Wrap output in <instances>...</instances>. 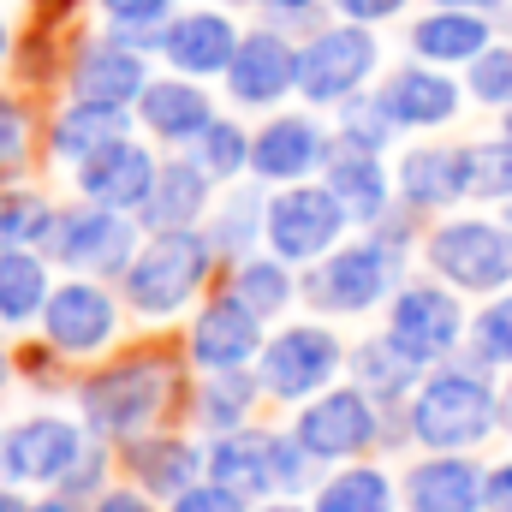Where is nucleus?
I'll return each mask as SVG.
<instances>
[{"instance_id":"nucleus-50","label":"nucleus","mask_w":512,"mask_h":512,"mask_svg":"<svg viewBox=\"0 0 512 512\" xmlns=\"http://www.w3.org/2000/svg\"><path fill=\"white\" fill-rule=\"evenodd\" d=\"M483 495H489V512H512V459L489 471V489Z\"/></svg>"},{"instance_id":"nucleus-55","label":"nucleus","mask_w":512,"mask_h":512,"mask_svg":"<svg viewBox=\"0 0 512 512\" xmlns=\"http://www.w3.org/2000/svg\"><path fill=\"white\" fill-rule=\"evenodd\" d=\"M262 512H304V507H292V501H274V507H262Z\"/></svg>"},{"instance_id":"nucleus-19","label":"nucleus","mask_w":512,"mask_h":512,"mask_svg":"<svg viewBox=\"0 0 512 512\" xmlns=\"http://www.w3.org/2000/svg\"><path fill=\"white\" fill-rule=\"evenodd\" d=\"M399 197H405V209H447L459 197H477V143L411 149L399 161Z\"/></svg>"},{"instance_id":"nucleus-4","label":"nucleus","mask_w":512,"mask_h":512,"mask_svg":"<svg viewBox=\"0 0 512 512\" xmlns=\"http://www.w3.org/2000/svg\"><path fill=\"white\" fill-rule=\"evenodd\" d=\"M167 387H173V376H167L161 358L114 364V370H102L96 382L84 387V423H90L102 441H137V435L161 417Z\"/></svg>"},{"instance_id":"nucleus-40","label":"nucleus","mask_w":512,"mask_h":512,"mask_svg":"<svg viewBox=\"0 0 512 512\" xmlns=\"http://www.w3.org/2000/svg\"><path fill=\"white\" fill-rule=\"evenodd\" d=\"M471 96L489 108H512V42H489L471 60Z\"/></svg>"},{"instance_id":"nucleus-13","label":"nucleus","mask_w":512,"mask_h":512,"mask_svg":"<svg viewBox=\"0 0 512 512\" xmlns=\"http://www.w3.org/2000/svg\"><path fill=\"white\" fill-rule=\"evenodd\" d=\"M191 358H197L203 376H215V370H251L256 358H262V310H251L239 292L209 298V310L191 328Z\"/></svg>"},{"instance_id":"nucleus-48","label":"nucleus","mask_w":512,"mask_h":512,"mask_svg":"<svg viewBox=\"0 0 512 512\" xmlns=\"http://www.w3.org/2000/svg\"><path fill=\"white\" fill-rule=\"evenodd\" d=\"M256 6H262V12H268V18H274V24H298V18H304V24H310V18H316V6H322V0H256Z\"/></svg>"},{"instance_id":"nucleus-58","label":"nucleus","mask_w":512,"mask_h":512,"mask_svg":"<svg viewBox=\"0 0 512 512\" xmlns=\"http://www.w3.org/2000/svg\"><path fill=\"white\" fill-rule=\"evenodd\" d=\"M0 477H6V435H0Z\"/></svg>"},{"instance_id":"nucleus-7","label":"nucleus","mask_w":512,"mask_h":512,"mask_svg":"<svg viewBox=\"0 0 512 512\" xmlns=\"http://www.w3.org/2000/svg\"><path fill=\"white\" fill-rule=\"evenodd\" d=\"M292 435L304 441V453H310V459L340 465V459L370 453V447L382 441V399H376V393H364L358 382L334 387V393H322V399L298 405Z\"/></svg>"},{"instance_id":"nucleus-34","label":"nucleus","mask_w":512,"mask_h":512,"mask_svg":"<svg viewBox=\"0 0 512 512\" xmlns=\"http://www.w3.org/2000/svg\"><path fill=\"white\" fill-rule=\"evenodd\" d=\"M352 376H358L364 393H376L382 405H393V399L411 387L417 364H411V358H399V346L382 334V340H370V346H358V352H352Z\"/></svg>"},{"instance_id":"nucleus-23","label":"nucleus","mask_w":512,"mask_h":512,"mask_svg":"<svg viewBox=\"0 0 512 512\" xmlns=\"http://www.w3.org/2000/svg\"><path fill=\"white\" fill-rule=\"evenodd\" d=\"M209 185H215V173H209L197 155H185V161H161L155 191H149V203L137 209V227H143V233L197 227V221L209 215Z\"/></svg>"},{"instance_id":"nucleus-56","label":"nucleus","mask_w":512,"mask_h":512,"mask_svg":"<svg viewBox=\"0 0 512 512\" xmlns=\"http://www.w3.org/2000/svg\"><path fill=\"white\" fill-rule=\"evenodd\" d=\"M6 42H12V36H6V18H0V60H6Z\"/></svg>"},{"instance_id":"nucleus-15","label":"nucleus","mask_w":512,"mask_h":512,"mask_svg":"<svg viewBox=\"0 0 512 512\" xmlns=\"http://www.w3.org/2000/svg\"><path fill=\"white\" fill-rule=\"evenodd\" d=\"M84 453V435L72 417H24L6 429V477L12 483H60Z\"/></svg>"},{"instance_id":"nucleus-29","label":"nucleus","mask_w":512,"mask_h":512,"mask_svg":"<svg viewBox=\"0 0 512 512\" xmlns=\"http://www.w3.org/2000/svg\"><path fill=\"white\" fill-rule=\"evenodd\" d=\"M48 262L30 251V245H0V322L24 328L30 316H42L48 304Z\"/></svg>"},{"instance_id":"nucleus-22","label":"nucleus","mask_w":512,"mask_h":512,"mask_svg":"<svg viewBox=\"0 0 512 512\" xmlns=\"http://www.w3.org/2000/svg\"><path fill=\"white\" fill-rule=\"evenodd\" d=\"M137 120L161 143H197L215 120V102L197 78H149V90L137 96Z\"/></svg>"},{"instance_id":"nucleus-57","label":"nucleus","mask_w":512,"mask_h":512,"mask_svg":"<svg viewBox=\"0 0 512 512\" xmlns=\"http://www.w3.org/2000/svg\"><path fill=\"white\" fill-rule=\"evenodd\" d=\"M6 376H12V364H6V352H0V387H6Z\"/></svg>"},{"instance_id":"nucleus-35","label":"nucleus","mask_w":512,"mask_h":512,"mask_svg":"<svg viewBox=\"0 0 512 512\" xmlns=\"http://www.w3.org/2000/svg\"><path fill=\"white\" fill-rule=\"evenodd\" d=\"M102 12H108V36H120L143 54V48H161L173 0H102Z\"/></svg>"},{"instance_id":"nucleus-31","label":"nucleus","mask_w":512,"mask_h":512,"mask_svg":"<svg viewBox=\"0 0 512 512\" xmlns=\"http://www.w3.org/2000/svg\"><path fill=\"white\" fill-rule=\"evenodd\" d=\"M256 382L251 370H215L203 393H197V423L209 429V435H233V429H245V417H251L256 405Z\"/></svg>"},{"instance_id":"nucleus-61","label":"nucleus","mask_w":512,"mask_h":512,"mask_svg":"<svg viewBox=\"0 0 512 512\" xmlns=\"http://www.w3.org/2000/svg\"><path fill=\"white\" fill-rule=\"evenodd\" d=\"M507 227H512V209H507Z\"/></svg>"},{"instance_id":"nucleus-1","label":"nucleus","mask_w":512,"mask_h":512,"mask_svg":"<svg viewBox=\"0 0 512 512\" xmlns=\"http://www.w3.org/2000/svg\"><path fill=\"white\" fill-rule=\"evenodd\" d=\"M495 423H501V399H495V387L483 376V364H471V358L465 364H441L405 405V429L429 453H465V447L489 441Z\"/></svg>"},{"instance_id":"nucleus-3","label":"nucleus","mask_w":512,"mask_h":512,"mask_svg":"<svg viewBox=\"0 0 512 512\" xmlns=\"http://www.w3.org/2000/svg\"><path fill=\"white\" fill-rule=\"evenodd\" d=\"M209 262L215 245L197 233V227H167V233H149V245L131 256L126 268V304L137 316H173L197 298V286L209 280Z\"/></svg>"},{"instance_id":"nucleus-10","label":"nucleus","mask_w":512,"mask_h":512,"mask_svg":"<svg viewBox=\"0 0 512 512\" xmlns=\"http://www.w3.org/2000/svg\"><path fill=\"white\" fill-rule=\"evenodd\" d=\"M48 251L66 268L126 274L131 256H137V221H126V209H108V203H78V209H66L54 221Z\"/></svg>"},{"instance_id":"nucleus-18","label":"nucleus","mask_w":512,"mask_h":512,"mask_svg":"<svg viewBox=\"0 0 512 512\" xmlns=\"http://www.w3.org/2000/svg\"><path fill=\"white\" fill-rule=\"evenodd\" d=\"M489 471L465 453H435L405 471V512H483Z\"/></svg>"},{"instance_id":"nucleus-42","label":"nucleus","mask_w":512,"mask_h":512,"mask_svg":"<svg viewBox=\"0 0 512 512\" xmlns=\"http://www.w3.org/2000/svg\"><path fill=\"white\" fill-rule=\"evenodd\" d=\"M477 197H501V203H512V137H501V143H477Z\"/></svg>"},{"instance_id":"nucleus-26","label":"nucleus","mask_w":512,"mask_h":512,"mask_svg":"<svg viewBox=\"0 0 512 512\" xmlns=\"http://www.w3.org/2000/svg\"><path fill=\"white\" fill-rule=\"evenodd\" d=\"M489 42H495L489 12H465V6H435L429 18L411 24V54L429 66H471Z\"/></svg>"},{"instance_id":"nucleus-33","label":"nucleus","mask_w":512,"mask_h":512,"mask_svg":"<svg viewBox=\"0 0 512 512\" xmlns=\"http://www.w3.org/2000/svg\"><path fill=\"white\" fill-rule=\"evenodd\" d=\"M316 512H393V483L376 465H352V471H340V477L322 483Z\"/></svg>"},{"instance_id":"nucleus-5","label":"nucleus","mask_w":512,"mask_h":512,"mask_svg":"<svg viewBox=\"0 0 512 512\" xmlns=\"http://www.w3.org/2000/svg\"><path fill=\"white\" fill-rule=\"evenodd\" d=\"M376 54H382V48H376L370 24L340 18V24L316 30V36L298 48V96L316 102V108H340V102H352V96L370 84Z\"/></svg>"},{"instance_id":"nucleus-38","label":"nucleus","mask_w":512,"mask_h":512,"mask_svg":"<svg viewBox=\"0 0 512 512\" xmlns=\"http://www.w3.org/2000/svg\"><path fill=\"white\" fill-rule=\"evenodd\" d=\"M191 149H197V161H203L215 179H233V173H245V167H251V131L233 126V120H221V114L209 120V131H203Z\"/></svg>"},{"instance_id":"nucleus-54","label":"nucleus","mask_w":512,"mask_h":512,"mask_svg":"<svg viewBox=\"0 0 512 512\" xmlns=\"http://www.w3.org/2000/svg\"><path fill=\"white\" fill-rule=\"evenodd\" d=\"M501 429H512V382H507V393H501Z\"/></svg>"},{"instance_id":"nucleus-30","label":"nucleus","mask_w":512,"mask_h":512,"mask_svg":"<svg viewBox=\"0 0 512 512\" xmlns=\"http://www.w3.org/2000/svg\"><path fill=\"white\" fill-rule=\"evenodd\" d=\"M131 471H137V483L149 489V495H185L203 471H209V453H197V447H185V441H137L131 447Z\"/></svg>"},{"instance_id":"nucleus-9","label":"nucleus","mask_w":512,"mask_h":512,"mask_svg":"<svg viewBox=\"0 0 512 512\" xmlns=\"http://www.w3.org/2000/svg\"><path fill=\"white\" fill-rule=\"evenodd\" d=\"M429 268L459 292H501L512 280L507 221H447L429 233Z\"/></svg>"},{"instance_id":"nucleus-12","label":"nucleus","mask_w":512,"mask_h":512,"mask_svg":"<svg viewBox=\"0 0 512 512\" xmlns=\"http://www.w3.org/2000/svg\"><path fill=\"white\" fill-rule=\"evenodd\" d=\"M42 328H48V346H54V352H66V358H96V352L114 340L120 310H114V298H108L96 280H66V286L48 292Z\"/></svg>"},{"instance_id":"nucleus-28","label":"nucleus","mask_w":512,"mask_h":512,"mask_svg":"<svg viewBox=\"0 0 512 512\" xmlns=\"http://www.w3.org/2000/svg\"><path fill=\"white\" fill-rule=\"evenodd\" d=\"M209 477L227 483V489H239L245 501H256V495H280V489H274L268 435H245V429L215 435V447H209Z\"/></svg>"},{"instance_id":"nucleus-17","label":"nucleus","mask_w":512,"mask_h":512,"mask_svg":"<svg viewBox=\"0 0 512 512\" xmlns=\"http://www.w3.org/2000/svg\"><path fill=\"white\" fill-rule=\"evenodd\" d=\"M155 155L143 149V143H108V149H96L90 161H78V191L90 197V203H108V209H143L149 203V191H155Z\"/></svg>"},{"instance_id":"nucleus-41","label":"nucleus","mask_w":512,"mask_h":512,"mask_svg":"<svg viewBox=\"0 0 512 512\" xmlns=\"http://www.w3.org/2000/svg\"><path fill=\"white\" fill-rule=\"evenodd\" d=\"M268 459H274V489L280 495H304V483H310V453H304V441L286 429V435H268Z\"/></svg>"},{"instance_id":"nucleus-60","label":"nucleus","mask_w":512,"mask_h":512,"mask_svg":"<svg viewBox=\"0 0 512 512\" xmlns=\"http://www.w3.org/2000/svg\"><path fill=\"white\" fill-rule=\"evenodd\" d=\"M221 6H245V0H221Z\"/></svg>"},{"instance_id":"nucleus-49","label":"nucleus","mask_w":512,"mask_h":512,"mask_svg":"<svg viewBox=\"0 0 512 512\" xmlns=\"http://www.w3.org/2000/svg\"><path fill=\"white\" fill-rule=\"evenodd\" d=\"M90 512H155V507H149V501H143L137 489H102Z\"/></svg>"},{"instance_id":"nucleus-11","label":"nucleus","mask_w":512,"mask_h":512,"mask_svg":"<svg viewBox=\"0 0 512 512\" xmlns=\"http://www.w3.org/2000/svg\"><path fill=\"white\" fill-rule=\"evenodd\" d=\"M340 364H346L340 340L328 328H316V322H298V328H286V334H274L262 346L256 376H262V387L274 399H310V393H322V387L334 382Z\"/></svg>"},{"instance_id":"nucleus-14","label":"nucleus","mask_w":512,"mask_h":512,"mask_svg":"<svg viewBox=\"0 0 512 512\" xmlns=\"http://www.w3.org/2000/svg\"><path fill=\"white\" fill-rule=\"evenodd\" d=\"M227 90L239 108H274L280 96L298 90V48L280 36V24H262L239 42V54L227 66Z\"/></svg>"},{"instance_id":"nucleus-45","label":"nucleus","mask_w":512,"mask_h":512,"mask_svg":"<svg viewBox=\"0 0 512 512\" xmlns=\"http://www.w3.org/2000/svg\"><path fill=\"white\" fill-rule=\"evenodd\" d=\"M102 465H108V453H102V447H84L78 465L60 477V495H66V501H84V495L96 501V495H102Z\"/></svg>"},{"instance_id":"nucleus-46","label":"nucleus","mask_w":512,"mask_h":512,"mask_svg":"<svg viewBox=\"0 0 512 512\" xmlns=\"http://www.w3.org/2000/svg\"><path fill=\"white\" fill-rule=\"evenodd\" d=\"M18 155H24V114L0 96V173L18 167Z\"/></svg>"},{"instance_id":"nucleus-27","label":"nucleus","mask_w":512,"mask_h":512,"mask_svg":"<svg viewBox=\"0 0 512 512\" xmlns=\"http://www.w3.org/2000/svg\"><path fill=\"white\" fill-rule=\"evenodd\" d=\"M131 131V114L126 108H108V102H78L72 96V108L54 120V131H48V143H54V155L60 161H90L96 149H108V143H120Z\"/></svg>"},{"instance_id":"nucleus-53","label":"nucleus","mask_w":512,"mask_h":512,"mask_svg":"<svg viewBox=\"0 0 512 512\" xmlns=\"http://www.w3.org/2000/svg\"><path fill=\"white\" fill-rule=\"evenodd\" d=\"M30 512H78V501H66V495H54V501H36Z\"/></svg>"},{"instance_id":"nucleus-6","label":"nucleus","mask_w":512,"mask_h":512,"mask_svg":"<svg viewBox=\"0 0 512 512\" xmlns=\"http://www.w3.org/2000/svg\"><path fill=\"white\" fill-rule=\"evenodd\" d=\"M387 340L417 370H441L465 340V310H459V298L447 286H429V280L399 286L387 298Z\"/></svg>"},{"instance_id":"nucleus-52","label":"nucleus","mask_w":512,"mask_h":512,"mask_svg":"<svg viewBox=\"0 0 512 512\" xmlns=\"http://www.w3.org/2000/svg\"><path fill=\"white\" fill-rule=\"evenodd\" d=\"M0 512H30V501L18 489H0Z\"/></svg>"},{"instance_id":"nucleus-43","label":"nucleus","mask_w":512,"mask_h":512,"mask_svg":"<svg viewBox=\"0 0 512 512\" xmlns=\"http://www.w3.org/2000/svg\"><path fill=\"white\" fill-rule=\"evenodd\" d=\"M262 209H268V203H256V191L233 197V203L221 209V221L209 227V245H215V251H239V245H245V233L256 227V215H262Z\"/></svg>"},{"instance_id":"nucleus-20","label":"nucleus","mask_w":512,"mask_h":512,"mask_svg":"<svg viewBox=\"0 0 512 512\" xmlns=\"http://www.w3.org/2000/svg\"><path fill=\"white\" fill-rule=\"evenodd\" d=\"M328 131L304 114H280L251 137V173L256 179H274V185H298L310 167L328 161Z\"/></svg>"},{"instance_id":"nucleus-2","label":"nucleus","mask_w":512,"mask_h":512,"mask_svg":"<svg viewBox=\"0 0 512 512\" xmlns=\"http://www.w3.org/2000/svg\"><path fill=\"white\" fill-rule=\"evenodd\" d=\"M376 227H382V221H376ZM405 239H411V233H405V221H399V227H382V233H370V239L334 251L328 262H316V268L304 274V298H310L316 310H328V316H364V310H376L382 298L399 292Z\"/></svg>"},{"instance_id":"nucleus-16","label":"nucleus","mask_w":512,"mask_h":512,"mask_svg":"<svg viewBox=\"0 0 512 512\" xmlns=\"http://www.w3.org/2000/svg\"><path fill=\"white\" fill-rule=\"evenodd\" d=\"M239 24L227 12H179L167 18V36H161V54L173 72L185 78H227L233 54H239Z\"/></svg>"},{"instance_id":"nucleus-51","label":"nucleus","mask_w":512,"mask_h":512,"mask_svg":"<svg viewBox=\"0 0 512 512\" xmlns=\"http://www.w3.org/2000/svg\"><path fill=\"white\" fill-rule=\"evenodd\" d=\"M435 6H465V12H501L507 0H435Z\"/></svg>"},{"instance_id":"nucleus-21","label":"nucleus","mask_w":512,"mask_h":512,"mask_svg":"<svg viewBox=\"0 0 512 512\" xmlns=\"http://www.w3.org/2000/svg\"><path fill=\"white\" fill-rule=\"evenodd\" d=\"M149 90V72H143V54L108 36V42H90L72 66V96L78 102H108V108H137V96Z\"/></svg>"},{"instance_id":"nucleus-37","label":"nucleus","mask_w":512,"mask_h":512,"mask_svg":"<svg viewBox=\"0 0 512 512\" xmlns=\"http://www.w3.org/2000/svg\"><path fill=\"white\" fill-rule=\"evenodd\" d=\"M54 209L42 203V197H30V191H12V197H0V245H48L54 239Z\"/></svg>"},{"instance_id":"nucleus-39","label":"nucleus","mask_w":512,"mask_h":512,"mask_svg":"<svg viewBox=\"0 0 512 512\" xmlns=\"http://www.w3.org/2000/svg\"><path fill=\"white\" fill-rule=\"evenodd\" d=\"M471 364H483V370L512 364V298H495V304L471 322Z\"/></svg>"},{"instance_id":"nucleus-32","label":"nucleus","mask_w":512,"mask_h":512,"mask_svg":"<svg viewBox=\"0 0 512 512\" xmlns=\"http://www.w3.org/2000/svg\"><path fill=\"white\" fill-rule=\"evenodd\" d=\"M233 292L262 310V316H280L286 304H292V292H298V280L286 274V256H239V268H233Z\"/></svg>"},{"instance_id":"nucleus-24","label":"nucleus","mask_w":512,"mask_h":512,"mask_svg":"<svg viewBox=\"0 0 512 512\" xmlns=\"http://www.w3.org/2000/svg\"><path fill=\"white\" fill-rule=\"evenodd\" d=\"M376 96L387 102V114H393L399 126H411V131L447 126V120L459 114V84H453L447 72H435L429 60L387 72V84L376 90Z\"/></svg>"},{"instance_id":"nucleus-47","label":"nucleus","mask_w":512,"mask_h":512,"mask_svg":"<svg viewBox=\"0 0 512 512\" xmlns=\"http://www.w3.org/2000/svg\"><path fill=\"white\" fill-rule=\"evenodd\" d=\"M340 18H352V24H382V18H399V6L405 0H328Z\"/></svg>"},{"instance_id":"nucleus-8","label":"nucleus","mask_w":512,"mask_h":512,"mask_svg":"<svg viewBox=\"0 0 512 512\" xmlns=\"http://www.w3.org/2000/svg\"><path fill=\"white\" fill-rule=\"evenodd\" d=\"M352 227V215H346V203L328 191V185H286L268 209H262V233H268V245L274 256H286V262H316V256H328L340 245V233Z\"/></svg>"},{"instance_id":"nucleus-36","label":"nucleus","mask_w":512,"mask_h":512,"mask_svg":"<svg viewBox=\"0 0 512 512\" xmlns=\"http://www.w3.org/2000/svg\"><path fill=\"white\" fill-rule=\"evenodd\" d=\"M399 137V120L387 114L382 96H352V102H340V143H352V149H376L382 155L387 143Z\"/></svg>"},{"instance_id":"nucleus-44","label":"nucleus","mask_w":512,"mask_h":512,"mask_svg":"<svg viewBox=\"0 0 512 512\" xmlns=\"http://www.w3.org/2000/svg\"><path fill=\"white\" fill-rule=\"evenodd\" d=\"M167 512H245V495L209 477V483H191L185 495H173V507Z\"/></svg>"},{"instance_id":"nucleus-59","label":"nucleus","mask_w":512,"mask_h":512,"mask_svg":"<svg viewBox=\"0 0 512 512\" xmlns=\"http://www.w3.org/2000/svg\"><path fill=\"white\" fill-rule=\"evenodd\" d=\"M507 137H512V108H507Z\"/></svg>"},{"instance_id":"nucleus-25","label":"nucleus","mask_w":512,"mask_h":512,"mask_svg":"<svg viewBox=\"0 0 512 512\" xmlns=\"http://www.w3.org/2000/svg\"><path fill=\"white\" fill-rule=\"evenodd\" d=\"M322 185L346 203V215L358 221V227H376L387 215V191H393V179H387L382 155L376 149H352V143H334L328 149V161H322Z\"/></svg>"}]
</instances>
